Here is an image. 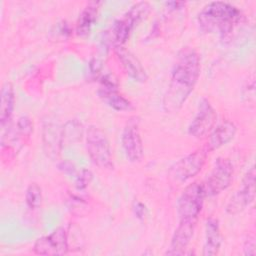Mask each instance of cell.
Returning <instances> with one entry per match:
<instances>
[{
    "instance_id": "obj_2",
    "label": "cell",
    "mask_w": 256,
    "mask_h": 256,
    "mask_svg": "<svg viewBox=\"0 0 256 256\" xmlns=\"http://www.w3.org/2000/svg\"><path fill=\"white\" fill-rule=\"evenodd\" d=\"M240 18L241 12L234 5L224 1H213L203 7L197 20L203 32H218L224 38L232 32Z\"/></svg>"
},
{
    "instance_id": "obj_1",
    "label": "cell",
    "mask_w": 256,
    "mask_h": 256,
    "mask_svg": "<svg viewBox=\"0 0 256 256\" xmlns=\"http://www.w3.org/2000/svg\"><path fill=\"white\" fill-rule=\"evenodd\" d=\"M200 75V57L191 47H183L176 56L162 107L166 113H177L194 90Z\"/></svg>"
},
{
    "instance_id": "obj_16",
    "label": "cell",
    "mask_w": 256,
    "mask_h": 256,
    "mask_svg": "<svg viewBox=\"0 0 256 256\" xmlns=\"http://www.w3.org/2000/svg\"><path fill=\"white\" fill-rule=\"evenodd\" d=\"M222 243V236L218 220L210 217L205 223V241L203 247V255L213 256L218 254Z\"/></svg>"
},
{
    "instance_id": "obj_6",
    "label": "cell",
    "mask_w": 256,
    "mask_h": 256,
    "mask_svg": "<svg viewBox=\"0 0 256 256\" xmlns=\"http://www.w3.org/2000/svg\"><path fill=\"white\" fill-rule=\"evenodd\" d=\"M209 151L205 145L181 158L170 168L169 176L177 182H185L193 178L203 168Z\"/></svg>"
},
{
    "instance_id": "obj_5",
    "label": "cell",
    "mask_w": 256,
    "mask_h": 256,
    "mask_svg": "<svg viewBox=\"0 0 256 256\" xmlns=\"http://www.w3.org/2000/svg\"><path fill=\"white\" fill-rule=\"evenodd\" d=\"M206 193L202 183L193 182L185 187L177 201V214L180 220L197 221L203 208Z\"/></svg>"
},
{
    "instance_id": "obj_9",
    "label": "cell",
    "mask_w": 256,
    "mask_h": 256,
    "mask_svg": "<svg viewBox=\"0 0 256 256\" xmlns=\"http://www.w3.org/2000/svg\"><path fill=\"white\" fill-rule=\"evenodd\" d=\"M255 199V168H251L245 173L241 186L232 195L226 206V212L230 215H236L242 212Z\"/></svg>"
},
{
    "instance_id": "obj_21",
    "label": "cell",
    "mask_w": 256,
    "mask_h": 256,
    "mask_svg": "<svg viewBox=\"0 0 256 256\" xmlns=\"http://www.w3.org/2000/svg\"><path fill=\"white\" fill-rule=\"evenodd\" d=\"M33 130V124L31 122V120L26 117V116H22L18 119L17 121V125H16V132H17V136H14V141L16 142L17 140H19L20 138H25V137H29L31 132Z\"/></svg>"
},
{
    "instance_id": "obj_18",
    "label": "cell",
    "mask_w": 256,
    "mask_h": 256,
    "mask_svg": "<svg viewBox=\"0 0 256 256\" xmlns=\"http://www.w3.org/2000/svg\"><path fill=\"white\" fill-rule=\"evenodd\" d=\"M15 107V94L13 86L6 82L1 89V101H0V124L4 128L12 117Z\"/></svg>"
},
{
    "instance_id": "obj_24",
    "label": "cell",
    "mask_w": 256,
    "mask_h": 256,
    "mask_svg": "<svg viewBox=\"0 0 256 256\" xmlns=\"http://www.w3.org/2000/svg\"><path fill=\"white\" fill-rule=\"evenodd\" d=\"M244 253L246 255H254L255 254V239L254 237H248L244 244Z\"/></svg>"
},
{
    "instance_id": "obj_15",
    "label": "cell",
    "mask_w": 256,
    "mask_h": 256,
    "mask_svg": "<svg viewBox=\"0 0 256 256\" xmlns=\"http://www.w3.org/2000/svg\"><path fill=\"white\" fill-rule=\"evenodd\" d=\"M237 128L230 120H224L219 123L210 132L207 147L210 151L219 149L220 147L229 143L236 135Z\"/></svg>"
},
{
    "instance_id": "obj_8",
    "label": "cell",
    "mask_w": 256,
    "mask_h": 256,
    "mask_svg": "<svg viewBox=\"0 0 256 256\" xmlns=\"http://www.w3.org/2000/svg\"><path fill=\"white\" fill-rule=\"evenodd\" d=\"M121 143L124 154L130 162H139L142 159L144 148L138 117L132 116L127 120L122 131Z\"/></svg>"
},
{
    "instance_id": "obj_17",
    "label": "cell",
    "mask_w": 256,
    "mask_h": 256,
    "mask_svg": "<svg viewBox=\"0 0 256 256\" xmlns=\"http://www.w3.org/2000/svg\"><path fill=\"white\" fill-rule=\"evenodd\" d=\"M101 3L98 1H91L86 4L80 13L77 25H76V33L79 36H86L90 33L98 15V11Z\"/></svg>"
},
{
    "instance_id": "obj_25",
    "label": "cell",
    "mask_w": 256,
    "mask_h": 256,
    "mask_svg": "<svg viewBox=\"0 0 256 256\" xmlns=\"http://www.w3.org/2000/svg\"><path fill=\"white\" fill-rule=\"evenodd\" d=\"M59 169L62 170L66 174H74L75 173V166L72 162L68 160H64L59 164Z\"/></svg>"
},
{
    "instance_id": "obj_11",
    "label": "cell",
    "mask_w": 256,
    "mask_h": 256,
    "mask_svg": "<svg viewBox=\"0 0 256 256\" xmlns=\"http://www.w3.org/2000/svg\"><path fill=\"white\" fill-rule=\"evenodd\" d=\"M68 235L63 227H58L49 235L40 237L33 246V251L38 255H64L67 254Z\"/></svg>"
},
{
    "instance_id": "obj_20",
    "label": "cell",
    "mask_w": 256,
    "mask_h": 256,
    "mask_svg": "<svg viewBox=\"0 0 256 256\" xmlns=\"http://www.w3.org/2000/svg\"><path fill=\"white\" fill-rule=\"evenodd\" d=\"M25 202L29 209L34 210L40 207L42 202V193L41 188L36 183H31L25 193Z\"/></svg>"
},
{
    "instance_id": "obj_13",
    "label": "cell",
    "mask_w": 256,
    "mask_h": 256,
    "mask_svg": "<svg viewBox=\"0 0 256 256\" xmlns=\"http://www.w3.org/2000/svg\"><path fill=\"white\" fill-rule=\"evenodd\" d=\"M116 57L121 63L126 74L137 82H145L148 78L145 68L139 59L124 46L114 47Z\"/></svg>"
},
{
    "instance_id": "obj_3",
    "label": "cell",
    "mask_w": 256,
    "mask_h": 256,
    "mask_svg": "<svg viewBox=\"0 0 256 256\" xmlns=\"http://www.w3.org/2000/svg\"><path fill=\"white\" fill-rule=\"evenodd\" d=\"M86 149L91 161L101 169H113L112 149L106 134L97 126L91 125L86 132Z\"/></svg>"
},
{
    "instance_id": "obj_23",
    "label": "cell",
    "mask_w": 256,
    "mask_h": 256,
    "mask_svg": "<svg viewBox=\"0 0 256 256\" xmlns=\"http://www.w3.org/2000/svg\"><path fill=\"white\" fill-rule=\"evenodd\" d=\"M133 212L138 219H144L147 214V208L143 203L137 201L133 204Z\"/></svg>"
},
{
    "instance_id": "obj_4",
    "label": "cell",
    "mask_w": 256,
    "mask_h": 256,
    "mask_svg": "<svg viewBox=\"0 0 256 256\" xmlns=\"http://www.w3.org/2000/svg\"><path fill=\"white\" fill-rule=\"evenodd\" d=\"M151 7L148 2H137L130 7L121 19L114 22L110 32V40L113 42L114 47L125 44L132 29L148 16Z\"/></svg>"
},
{
    "instance_id": "obj_19",
    "label": "cell",
    "mask_w": 256,
    "mask_h": 256,
    "mask_svg": "<svg viewBox=\"0 0 256 256\" xmlns=\"http://www.w3.org/2000/svg\"><path fill=\"white\" fill-rule=\"evenodd\" d=\"M62 132H58L57 127L53 124H47L44 127L43 132V139H44V146L47 147V152L55 153L59 145L62 144L61 140Z\"/></svg>"
},
{
    "instance_id": "obj_26",
    "label": "cell",
    "mask_w": 256,
    "mask_h": 256,
    "mask_svg": "<svg viewBox=\"0 0 256 256\" xmlns=\"http://www.w3.org/2000/svg\"><path fill=\"white\" fill-rule=\"evenodd\" d=\"M170 9H179V8H181L182 6H184L185 5V3L184 2H176V1H171V2H166L165 3Z\"/></svg>"
},
{
    "instance_id": "obj_22",
    "label": "cell",
    "mask_w": 256,
    "mask_h": 256,
    "mask_svg": "<svg viewBox=\"0 0 256 256\" xmlns=\"http://www.w3.org/2000/svg\"><path fill=\"white\" fill-rule=\"evenodd\" d=\"M93 174L90 170L82 169L75 178V187L77 190H84L91 182Z\"/></svg>"
},
{
    "instance_id": "obj_10",
    "label": "cell",
    "mask_w": 256,
    "mask_h": 256,
    "mask_svg": "<svg viewBox=\"0 0 256 256\" xmlns=\"http://www.w3.org/2000/svg\"><path fill=\"white\" fill-rule=\"evenodd\" d=\"M216 122V112L208 99L202 98L198 110L188 126V133L196 139L204 138L213 129Z\"/></svg>"
},
{
    "instance_id": "obj_7",
    "label": "cell",
    "mask_w": 256,
    "mask_h": 256,
    "mask_svg": "<svg viewBox=\"0 0 256 256\" xmlns=\"http://www.w3.org/2000/svg\"><path fill=\"white\" fill-rule=\"evenodd\" d=\"M233 179V165L228 158L219 157L203 184L206 196H215L226 190Z\"/></svg>"
},
{
    "instance_id": "obj_12",
    "label": "cell",
    "mask_w": 256,
    "mask_h": 256,
    "mask_svg": "<svg viewBox=\"0 0 256 256\" xmlns=\"http://www.w3.org/2000/svg\"><path fill=\"white\" fill-rule=\"evenodd\" d=\"M97 94L103 103L115 111H129L132 109L131 102L118 91L115 79L109 74L102 76Z\"/></svg>"
},
{
    "instance_id": "obj_14",
    "label": "cell",
    "mask_w": 256,
    "mask_h": 256,
    "mask_svg": "<svg viewBox=\"0 0 256 256\" xmlns=\"http://www.w3.org/2000/svg\"><path fill=\"white\" fill-rule=\"evenodd\" d=\"M197 221L180 220L170 243V248L166 252L167 255H183L184 250L190 243Z\"/></svg>"
}]
</instances>
